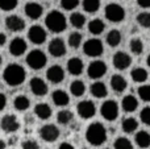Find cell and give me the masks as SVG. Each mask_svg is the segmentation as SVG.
Masks as SVG:
<instances>
[{
    "label": "cell",
    "instance_id": "obj_10",
    "mask_svg": "<svg viewBox=\"0 0 150 149\" xmlns=\"http://www.w3.org/2000/svg\"><path fill=\"white\" fill-rule=\"evenodd\" d=\"M0 128L5 132V133H12V132H16L18 128H20V123H18V119L16 118L15 115H5L4 118H1L0 120Z\"/></svg>",
    "mask_w": 150,
    "mask_h": 149
},
{
    "label": "cell",
    "instance_id": "obj_6",
    "mask_svg": "<svg viewBox=\"0 0 150 149\" xmlns=\"http://www.w3.org/2000/svg\"><path fill=\"white\" fill-rule=\"evenodd\" d=\"M100 114L108 121L116 120L119 116V104L115 100H105L100 107Z\"/></svg>",
    "mask_w": 150,
    "mask_h": 149
},
{
    "label": "cell",
    "instance_id": "obj_39",
    "mask_svg": "<svg viewBox=\"0 0 150 149\" xmlns=\"http://www.w3.org/2000/svg\"><path fill=\"white\" fill-rule=\"evenodd\" d=\"M137 23L142 28H150V12H141L137 16Z\"/></svg>",
    "mask_w": 150,
    "mask_h": 149
},
{
    "label": "cell",
    "instance_id": "obj_52",
    "mask_svg": "<svg viewBox=\"0 0 150 149\" xmlns=\"http://www.w3.org/2000/svg\"><path fill=\"white\" fill-rule=\"evenodd\" d=\"M104 149H108V148H104Z\"/></svg>",
    "mask_w": 150,
    "mask_h": 149
},
{
    "label": "cell",
    "instance_id": "obj_14",
    "mask_svg": "<svg viewBox=\"0 0 150 149\" xmlns=\"http://www.w3.org/2000/svg\"><path fill=\"white\" fill-rule=\"evenodd\" d=\"M49 53L55 58L62 57L63 54H66V45L65 41L62 38H53L49 42V46H47Z\"/></svg>",
    "mask_w": 150,
    "mask_h": 149
},
{
    "label": "cell",
    "instance_id": "obj_16",
    "mask_svg": "<svg viewBox=\"0 0 150 149\" xmlns=\"http://www.w3.org/2000/svg\"><path fill=\"white\" fill-rule=\"evenodd\" d=\"M26 48H28V44L25 42V40L21 37H16L9 44V53L13 57H20L26 52Z\"/></svg>",
    "mask_w": 150,
    "mask_h": 149
},
{
    "label": "cell",
    "instance_id": "obj_38",
    "mask_svg": "<svg viewBox=\"0 0 150 149\" xmlns=\"http://www.w3.org/2000/svg\"><path fill=\"white\" fill-rule=\"evenodd\" d=\"M82 34L78 33V32H74V33L70 34V37H69V45H70L73 49H78V48L80 46V44H82Z\"/></svg>",
    "mask_w": 150,
    "mask_h": 149
},
{
    "label": "cell",
    "instance_id": "obj_36",
    "mask_svg": "<svg viewBox=\"0 0 150 149\" xmlns=\"http://www.w3.org/2000/svg\"><path fill=\"white\" fill-rule=\"evenodd\" d=\"M113 148L115 149H133V144L127 137H119V139L115 140Z\"/></svg>",
    "mask_w": 150,
    "mask_h": 149
},
{
    "label": "cell",
    "instance_id": "obj_35",
    "mask_svg": "<svg viewBox=\"0 0 150 149\" xmlns=\"http://www.w3.org/2000/svg\"><path fill=\"white\" fill-rule=\"evenodd\" d=\"M100 8V0H83V9L88 13H95Z\"/></svg>",
    "mask_w": 150,
    "mask_h": 149
},
{
    "label": "cell",
    "instance_id": "obj_4",
    "mask_svg": "<svg viewBox=\"0 0 150 149\" xmlns=\"http://www.w3.org/2000/svg\"><path fill=\"white\" fill-rule=\"evenodd\" d=\"M46 54L40 49H34L32 52H29V54L26 55V65L33 70H41L45 65H46Z\"/></svg>",
    "mask_w": 150,
    "mask_h": 149
},
{
    "label": "cell",
    "instance_id": "obj_23",
    "mask_svg": "<svg viewBox=\"0 0 150 149\" xmlns=\"http://www.w3.org/2000/svg\"><path fill=\"white\" fill-rule=\"evenodd\" d=\"M34 114L41 120H47L52 116V108H50V106L47 103H38L34 107Z\"/></svg>",
    "mask_w": 150,
    "mask_h": 149
},
{
    "label": "cell",
    "instance_id": "obj_12",
    "mask_svg": "<svg viewBox=\"0 0 150 149\" xmlns=\"http://www.w3.org/2000/svg\"><path fill=\"white\" fill-rule=\"evenodd\" d=\"M107 73V65L103 61H92L87 69V74L90 78L99 79Z\"/></svg>",
    "mask_w": 150,
    "mask_h": 149
},
{
    "label": "cell",
    "instance_id": "obj_18",
    "mask_svg": "<svg viewBox=\"0 0 150 149\" xmlns=\"http://www.w3.org/2000/svg\"><path fill=\"white\" fill-rule=\"evenodd\" d=\"M46 78L49 79L52 83H61V82L65 79V70H63L59 65H54L47 69Z\"/></svg>",
    "mask_w": 150,
    "mask_h": 149
},
{
    "label": "cell",
    "instance_id": "obj_49",
    "mask_svg": "<svg viewBox=\"0 0 150 149\" xmlns=\"http://www.w3.org/2000/svg\"><path fill=\"white\" fill-rule=\"evenodd\" d=\"M7 148V143L4 140H0V149H5Z\"/></svg>",
    "mask_w": 150,
    "mask_h": 149
},
{
    "label": "cell",
    "instance_id": "obj_51",
    "mask_svg": "<svg viewBox=\"0 0 150 149\" xmlns=\"http://www.w3.org/2000/svg\"><path fill=\"white\" fill-rule=\"evenodd\" d=\"M1 62H3V58H1V55H0V65H1Z\"/></svg>",
    "mask_w": 150,
    "mask_h": 149
},
{
    "label": "cell",
    "instance_id": "obj_31",
    "mask_svg": "<svg viewBox=\"0 0 150 149\" xmlns=\"http://www.w3.org/2000/svg\"><path fill=\"white\" fill-rule=\"evenodd\" d=\"M121 128L125 133H132V132H134L138 128V121L134 118H127L122 120Z\"/></svg>",
    "mask_w": 150,
    "mask_h": 149
},
{
    "label": "cell",
    "instance_id": "obj_22",
    "mask_svg": "<svg viewBox=\"0 0 150 149\" xmlns=\"http://www.w3.org/2000/svg\"><path fill=\"white\" fill-rule=\"evenodd\" d=\"M121 107L125 112H134L138 107V100L134 95H127L121 102Z\"/></svg>",
    "mask_w": 150,
    "mask_h": 149
},
{
    "label": "cell",
    "instance_id": "obj_24",
    "mask_svg": "<svg viewBox=\"0 0 150 149\" xmlns=\"http://www.w3.org/2000/svg\"><path fill=\"white\" fill-rule=\"evenodd\" d=\"M127 86H128L127 79H125L122 75L116 74V75H113L111 78V87L115 92H122L125 89H127Z\"/></svg>",
    "mask_w": 150,
    "mask_h": 149
},
{
    "label": "cell",
    "instance_id": "obj_48",
    "mask_svg": "<svg viewBox=\"0 0 150 149\" xmlns=\"http://www.w3.org/2000/svg\"><path fill=\"white\" fill-rule=\"evenodd\" d=\"M5 42H7V36L4 33H0V46H3Z\"/></svg>",
    "mask_w": 150,
    "mask_h": 149
},
{
    "label": "cell",
    "instance_id": "obj_30",
    "mask_svg": "<svg viewBox=\"0 0 150 149\" xmlns=\"http://www.w3.org/2000/svg\"><path fill=\"white\" fill-rule=\"evenodd\" d=\"M121 40H122L121 33H120V31H117V29H112V31L107 34V44L111 48H115V46H117V45H120Z\"/></svg>",
    "mask_w": 150,
    "mask_h": 149
},
{
    "label": "cell",
    "instance_id": "obj_45",
    "mask_svg": "<svg viewBox=\"0 0 150 149\" xmlns=\"http://www.w3.org/2000/svg\"><path fill=\"white\" fill-rule=\"evenodd\" d=\"M5 106H7V98H5V95L3 92H0V111L4 110Z\"/></svg>",
    "mask_w": 150,
    "mask_h": 149
},
{
    "label": "cell",
    "instance_id": "obj_46",
    "mask_svg": "<svg viewBox=\"0 0 150 149\" xmlns=\"http://www.w3.org/2000/svg\"><path fill=\"white\" fill-rule=\"evenodd\" d=\"M137 4L141 8H149L150 7V0H137Z\"/></svg>",
    "mask_w": 150,
    "mask_h": 149
},
{
    "label": "cell",
    "instance_id": "obj_11",
    "mask_svg": "<svg viewBox=\"0 0 150 149\" xmlns=\"http://www.w3.org/2000/svg\"><path fill=\"white\" fill-rule=\"evenodd\" d=\"M28 38L30 42L36 45H41L46 40V31L40 25H33L28 31Z\"/></svg>",
    "mask_w": 150,
    "mask_h": 149
},
{
    "label": "cell",
    "instance_id": "obj_25",
    "mask_svg": "<svg viewBox=\"0 0 150 149\" xmlns=\"http://www.w3.org/2000/svg\"><path fill=\"white\" fill-rule=\"evenodd\" d=\"M90 90H91V94H92L95 98H99V99L107 96V94H108L107 86L103 83V82H95V83H92Z\"/></svg>",
    "mask_w": 150,
    "mask_h": 149
},
{
    "label": "cell",
    "instance_id": "obj_32",
    "mask_svg": "<svg viewBox=\"0 0 150 149\" xmlns=\"http://www.w3.org/2000/svg\"><path fill=\"white\" fill-rule=\"evenodd\" d=\"M57 120H58V123L62 124V126H67V124H70L71 121L74 120V114L69 110H62L58 112Z\"/></svg>",
    "mask_w": 150,
    "mask_h": 149
},
{
    "label": "cell",
    "instance_id": "obj_8",
    "mask_svg": "<svg viewBox=\"0 0 150 149\" xmlns=\"http://www.w3.org/2000/svg\"><path fill=\"white\" fill-rule=\"evenodd\" d=\"M40 137H41L44 141L46 143H54L55 140L59 137L61 132L59 128L54 126V124H46V126H42L40 128Z\"/></svg>",
    "mask_w": 150,
    "mask_h": 149
},
{
    "label": "cell",
    "instance_id": "obj_13",
    "mask_svg": "<svg viewBox=\"0 0 150 149\" xmlns=\"http://www.w3.org/2000/svg\"><path fill=\"white\" fill-rule=\"evenodd\" d=\"M112 62H113V66L117 70H125L132 65V57L125 52H117L115 53Z\"/></svg>",
    "mask_w": 150,
    "mask_h": 149
},
{
    "label": "cell",
    "instance_id": "obj_41",
    "mask_svg": "<svg viewBox=\"0 0 150 149\" xmlns=\"http://www.w3.org/2000/svg\"><path fill=\"white\" fill-rule=\"evenodd\" d=\"M17 7V0H0V9L12 11Z\"/></svg>",
    "mask_w": 150,
    "mask_h": 149
},
{
    "label": "cell",
    "instance_id": "obj_1",
    "mask_svg": "<svg viewBox=\"0 0 150 149\" xmlns=\"http://www.w3.org/2000/svg\"><path fill=\"white\" fill-rule=\"evenodd\" d=\"M25 69L18 63H9L3 71V79L8 86H18L25 81Z\"/></svg>",
    "mask_w": 150,
    "mask_h": 149
},
{
    "label": "cell",
    "instance_id": "obj_26",
    "mask_svg": "<svg viewBox=\"0 0 150 149\" xmlns=\"http://www.w3.org/2000/svg\"><path fill=\"white\" fill-rule=\"evenodd\" d=\"M104 29H105V24L100 18H93L88 23V31H90V33L95 34V36L101 34L104 32Z\"/></svg>",
    "mask_w": 150,
    "mask_h": 149
},
{
    "label": "cell",
    "instance_id": "obj_50",
    "mask_svg": "<svg viewBox=\"0 0 150 149\" xmlns=\"http://www.w3.org/2000/svg\"><path fill=\"white\" fill-rule=\"evenodd\" d=\"M146 63H148V66L150 67V54L148 55V58H146Z\"/></svg>",
    "mask_w": 150,
    "mask_h": 149
},
{
    "label": "cell",
    "instance_id": "obj_40",
    "mask_svg": "<svg viewBox=\"0 0 150 149\" xmlns=\"http://www.w3.org/2000/svg\"><path fill=\"white\" fill-rule=\"evenodd\" d=\"M138 96L144 102H150V84H144L138 87Z\"/></svg>",
    "mask_w": 150,
    "mask_h": 149
},
{
    "label": "cell",
    "instance_id": "obj_21",
    "mask_svg": "<svg viewBox=\"0 0 150 149\" xmlns=\"http://www.w3.org/2000/svg\"><path fill=\"white\" fill-rule=\"evenodd\" d=\"M52 99L54 102V104L59 106V107H65V106H67L70 103V96L63 90H55V91H53Z\"/></svg>",
    "mask_w": 150,
    "mask_h": 149
},
{
    "label": "cell",
    "instance_id": "obj_5",
    "mask_svg": "<svg viewBox=\"0 0 150 149\" xmlns=\"http://www.w3.org/2000/svg\"><path fill=\"white\" fill-rule=\"evenodd\" d=\"M104 15H105L107 20L111 21V23H120L125 18V9L120 4L111 3L105 7Z\"/></svg>",
    "mask_w": 150,
    "mask_h": 149
},
{
    "label": "cell",
    "instance_id": "obj_29",
    "mask_svg": "<svg viewBox=\"0 0 150 149\" xmlns=\"http://www.w3.org/2000/svg\"><path fill=\"white\" fill-rule=\"evenodd\" d=\"M130 77H132L133 82H136V83H142V82H145L146 79H148V71L144 67H136L132 70Z\"/></svg>",
    "mask_w": 150,
    "mask_h": 149
},
{
    "label": "cell",
    "instance_id": "obj_2",
    "mask_svg": "<svg viewBox=\"0 0 150 149\" xmlns=\"http://www.w3.org/2000/svg\"><path fill=\"white\" fill-rule=\"evenodd\" d=\"M86 139L93 147H99V145L104 144L107 140V129L99 121L90 124L86 131Z\"/></svg>",
    "mask_w": 150,
    "mask_h": 149
},
{
    "label": "cell",
    "instance_id": "obj_20",
    "mask_svg": "<svg viewBox=\"0 0 150 149\" xmlns=\"http://www.w3.org/2000/svg\"><path fill=\"white\" fill-rule=\"evenodd\" d=\"M67 70L70 74L73 75H80L84 70V65H83V61L78 57H73L69 60L67 62Z\"/></svg>",
    "mask_w": 150,
    "mask_h": 149
},
{
    "label": "cell",
    "instance_id": "obj_27",
    "mask_svg": "<svg viewBox=\"0 0 150 149\" xmlns=\"http://www.w3.org/2000/svg\"><path fill=\"white\" fill-rule=\"evenodd\" d=\"M134 141L140 148H149L150 147V133L146 131H138L134 136Z\"/></svg>",
    "mask_w": 150,
    "mask_h": 149
},
{
    "label": "cell",
    "instance_id": "obj_44",
    "mask_svg": "<svg viewBox=\"0 0 150 149\" xmlns=\"http://www.w3.org/2000/svg\"><path fill=\"white\" fill-rule=\"evenodd\" d=\"M21 148L23 149H40V145H38V143H37L36 140L28 139V140H25V141H23Z\"/></svg>",
    "mask_w": 150,
    "mask_h": 149
},
{
    "label": "cell",
    "instance_id": "obj_28",
    "mask_svg": "<svg viewBox=\"0 0 150 149\" xmlns=\"http://www.w3.org/2000/svg\"><path fill=\"white\" fill-rule=\"evenodd\" d=\"M13 106L17 111H26L30 107V100L25 96V95H18L13 100Z\"/></svg>",
    "mask_w": 150,
    "mask_h": 149
},
{
    "label": "cell",
    "instance_id": "obj_15",
    "mask_svg": "<svg viewBox=\"0 0 150 149\" xmlns=\"http://www.w3.org/2000/svg\"><path fill=\"white\" fill-rule=\"evenodd\" d=\"M29 86H30V91L33 92L37 96H44V95L47 94V84L44 79L38 78V77H34V78L30 79L29 82Z\"/></svg>",
    "mask_w": 150,
    "mask_h": 149
},
{
    "label": "cell",
    "instance_id": "obj_42",
    "mask_svg": "<svg viewBox=\"0 0 150 149\" xmlns=\"http://www.w3.org/2000/svg\"><path fill=\"white\" fill-rule=\"evenodd\" d=\"M79 0H61V7L66 11H73L74 8L78 7Z\"/></svg>",
    "mask_w": 150,
    "mask_h": 149
},
{
    "label": "cell",
    "instance_id": "obj_43",
    "mask_svg": "<svg viewBox=\"0 0 150 149\" xmlns=\"http://www.w3.org/2000/svg\"><path fill=\"white\" fill-rule=\"evenodd\" d=\"M140 119L145 126H150V107H145L140 112Z\"/></svg>",
    "mask_w": 150,
    "mask_h": 149
},
{
    "label": "cell",
    "instance_id": "obj_9",
    "mask_svg": "<svg viewBox=\"0 0 150 149\" xmlns=\"http://www.w3.org/2000/svg\"><path fill=\"white\" fill-rule=\"evenodd\" d=\"M76 111H78V115L82 119H91L95 116L96 107L92 100H82V102L78 104Z\"/></svg>",
    "mask_w": 150,
    "mask_h": 149
},
{
    "label": "cell",
    "instance_id": "obj_3",
    "mask_svg": "<svg viewBox=\"0 0 150 149\" xmlns=\"http://www.w3.org/2000/svg\"><path fill=\"white\" fill-rule=\"evenodd\" d=\"M45 25H46V28L49 31L54 32V33H61L67 26V20H66L65 15L62 12H59V11H52L45 17Z\"/></svg>",
    "mask_w": 150,
    "mask_h": 149
},
{
    "label": "cell",
    "instance_id": "obj_47",
    "mask_svg": "<svg viewBox=\"0 0 150 149\" xmlns=\"http://www.w3.org/2000/svg\"><path fill=\"white\" fill-rule=\"evenodd\" d=\"M58 149H75L74 148V145H71L70 144V143H62V144H61L59 145V148H58Z\"/></svg>",
    "mask_w": 150,
    "mask_h": 149
},
{
    "label": "cell",
    "instance_id": "obj_19",
    "mask_svg": "<svg viewBox=\"0 0 150 149\" xmlns=\"http://www.w3.org/2000/svg\"><path fill=\"white\" fill-rule=\"evenodd\" d=\"M24 11H25V15L28 16L29 18H32V20H37V18H40L42 16V12H44V9H42V5L38 4V3H28V4L25 5V8H24Z\"/></svg>",
    "mask_w": 150,
    "mask_h": 149
},
{
    "label": "cell",
    "instance_id": "obj_7",
    "mask_svg": "<svg viewBox=\"0 0 150 149\" xmlns=\"http://www.w3.org/2000/svg\"><path fill=\"white\" fill-rule=\"evenodd\" d=\"M83 52L88 55V57H99L103 54L104 46L103 42L98 38H90L84 42L83 45Z\"/></svg>",
    "mask_w": 150,
    "mask_h": 149
},
{
    "label": "cell",
    "instance_id": "obj_34",
    "mask_svg": "<svg viewBox=\"0 0 150 149\" xmlns=\"http://www.w3.org/2000/svg\"><path fill=\"white\" fill-rule=\"evenodd\" d=\"M70 23H71V25H73L74 28L80 29V28H83V26H84L86 17H84V15H83V13L74 12L73 15L70 16Z\"/></svg>",
    "mask_w": 150,
    "mask_h": 149
},
{
    "label": "cell",
    "instance_id": "obj_33",
    "mask_svg": "<svg viewBox=\"0 0 150 149\" xmlns=\"http://www.w3.org/2000/svg\"><path fill=\"white\" fill-rule=\"evenodd\" d=\"M70 91L74 96H82L86 92V86L82 81L76 79V81H73L70 84Z\"/></svg>",
    "mask_w": 150,
    "mask_h": 149
},
{
    "label": "cell",
    "instance_id": "obj_37",
    "mask_svg": "<svg viewBox=\"0 0 150 149\" xmlns=\"http://www.w3.org/2000/svg\"><path fill=\"white\" fill-rule=\"evenodd\" d=\"M130 52L134 53V54H141L144 52V44H142V40L136 37V38H132L130 40Z\"/></svg>",
    "mask_w": 150,
    "mask_h": 149
},
{
    "label": "cell",
    "instance_id": "obj_17",
    "mask_svg": "<svg viewBox=\"0 0 150 149\" xmlns=\"http://www.w3.org/2000/svg\"><path fill=\"white\" fill-rule=\"evenodd\" d=\"M5 26L11 32H21L25 28V21L17 15H9L5 18Z\"/></svg>",
    "mask_w": 150,
    "mask_h": 149
}]
</instances>
